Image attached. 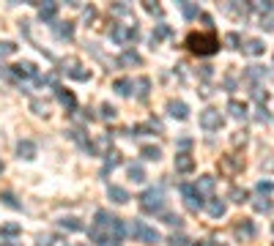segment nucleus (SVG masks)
Segmentation results:
<instances>
[{"label":"nucleus","instance_id":"obj_1","mask_svg":"<svg viewBox=\"0 0 274 246\" xmlns=\"http://www.w3.org/2000/svg\"><path fill=\"white\" fill-rule=\"evenodd\" d=\"M184 47L192 55H214L220 49V39H217L214 30H209V33H189L184 41Z\"/></svg>","mask_w":274,"mask_h":246},{"label":"nucleus","instance_id":"obj_2","mask_svg":"<svg viewBox=\"0 0 274 246\" xmlns=\"http://www.w3.org/2000/svg\"><path fill=\"white\" fill-rule=\"evenodd\" d=\"M140 208H143V213H162V208H165V194H162V189H145L143 194H140Z\"/></svg>","mask_w":274,"mask_h":246},{"label":"nucleus","instance_id":"obj_3","mask_svg":"<svg viewBox=\"0 0 274 246\" xmlns=\"http://www.w3.org/2000/svg\"><path fill=\"white\" fill-rule=\"evenodd\" d=\"M126 235L140 238V241H145V244H159V241H162V235L156 233L154 227H148L145 222H137V219H132V222L126 224Z\"/></svg>","mask_w":274,"mask_h":246},{"label":"nucleus","instance_id":"obj_4","mask_svg":"<svg viewBox=\"0 0 274 246\" xmlns=\"http://www.w3.org/2000/svg\"><path fill=\"white\" fill-rule=\"evenodd\" d=\"M88 238L93 241L96 246H121V238L113 233V230L101 227V224H91L88 227Z\"/></svg>","mask_w":274,"mask_h":246},{"label":"nucleus","instance_id":"obj_5","mask_svg":"<svg viewBox=\"0 0 274 246\" xmlns=\"http://www.w3.org/2000/svg\"><path fill=\"white\" fill-rule=\"evenodd\" d=\"M181 197H184V205L189 208V211H197V208H203V194L195 189V183H181Z\"/></svg>","mask_w":274,"mask_h":246},{"label":"nucleus","instance_id":"obj_6","mask_svg":"<svg viewBox=\"0 0 274 246\" xmlns=\"http://www.w3.org/2000/svg\"><path fill=\"white\" fill-rule=\"evenodd\" d=\"M110 39L115 44H132L137 39V28H132V25H113L110 28Z\"/></svg>","mask_w":274,"mask_h":246},{"label":"nucleus","instance_id":"obj_7","mask_svg":"<svg viewBox=\"0 0 274 246\" xmlns=\"http://www.w3.org/2000/svg\"><path fill=\"white\" fill-rule=\"evenodd\" d=\"M241 170H244V159H241V156H233V153H230V156L220 159V172H222V175L233 178L236 172H241Z\"/></svg>","mask_w":274,"mask_h":246},{"label":"nucleus","instance_id":"obj_8","mask_svg":"<svg viewBox=\"0 0 274 246\" xmlns=\"http://www.w3.org/2000/svg\"><path fill=\"white\" fill-rule=\"evenodd\" d=\"M200 126H203V129H209V131H217V129L222 126V115L209 107V110L200 112Z\"/></svg>","mask_w":274,"mask_h":246},{"label":"nucleus","instance_id":"obj_9","mask_svg":"<svg viewBox=\"0 0 274 246\" xmlns=\"http://www.w3.org/2000/svg\"><path fill=\"white\" fill-rule=\"evenodd\" d=\"M11 77H14V80H36V77H39V69H36L33 63H28V60H25V63L11 66Z\"/></svg>","mask_w":274,"mask_h":246},{"label":"nucleus","instance_id":"obj_10","mask_svg":"<svg viewBox=\"0 0 274 246\" xmlns=\"http://www.w3.org/2000/svg\"><path fill=\"white\" fill-rule=\"evenodd\" d=\"M63 71H66L69 77H74V80H80V82H85V80L91 77V71H85L83 66L77 63V60H66V63H63Z\"/></svg>","mask_w":274,"mask_h":246},{"label":"nucleus","instance_id":"obj_11","mask_svg":"<svg viewBox=\"0 0 274 246\" xmlns=\"http://www.w3.org/2000/svg\"><path fill=\"white\" fill-rule=\"evenodd\" d=\"M233 233H236L241 241H250L252 235H255V224H252L250 219H238L236 227H233Z\"/></svg>","mask_w":274,"mask_h":246},{"label":"nucleus","instance_id":"obj_12","mask_svg":"<svg viewBox=\"0 0 274 246\" xmlns=\"http://www.w3.org/2000/svg\"><path fill=\"white\" fill-rule=\"evenodd\" d=\"M69 137H72V140L77 142V145L83 148L85 153H91V156H96V145H93V142H91V140H88V137H85L80 129H72V131H69Z\"/></svg>","mask_w":274,"mask_h":246},{"label":"nucleus","instance_id":"obj_13","mask_svg":"<svg viewBox=\"0 0 274 246\" xmlns=\"http://www.w3.org/2000/svg\"><path fill=\"white\" fill-rule=\"evenodd\" d=\"M167 115H170V118H179V121H184V118L189 115V107H186L184 101L170 99V101H167Z\"/></svg>","mask_w":274,"mask_h":246},{"label":"nucleus","instance_id":"obj_14","mask_svg":"<svg viewBox=\"0 0 274 246\" xmlns=\"http://www.w3.org/2000/svg\"><path fill=\"white\" fill-rule=\"evenodd\" d=\"M17 156H19V159H25V162L36 159V142H33V140H19V145H17Z\"/></svg>","mask_w":274,"mask_h":246},{"label":"nucleus","instance_id":"obj_15","mask_svg":"<svg viewBox=\"0 0 274 246\" xmlns=\"http://www.w3.org/2000/svg\"><path fill=\"white\" fill-rule=\"evenodd\" d=\"M225 200H217V197H211V200H206V211H209V216H214V219H220V216H225Z\"/></svg>","mask_w":274,"mask_h":246},{"label":"nucleus","instance_id":"obj_16","mask_svg":"<svg viewBox=\"0 0 274 246\" xmlns=\"http://www.w3.org/2000/svg\"><path fill=\"white\" fill-rule=\"evenodd\" d=\"M195 170V159L189 153H176V172H192Z\"/></svg>","mask_w":274,"mask_h":246},{"label":"nucleus","instance_id":"obj_17","mask_svg":"<svg viewBox=\"0 0 274 246\" xmlns=\"http://www.w3.org/2000/svg\"><path fill=\"white\" fill-rule=\"evenodd\" d=\"M118 164H121V153L118 151H107V153H104V167H101V175H110Z\"/></svg>","mask_w":274,"mask_h":246},{"label":"nucleus","instance_id":"obj_18","mask_svg":"<svg viewBox=\"0 0 274 246\" xmlns=\"http://www.w3.org/2000/svg\"><path fill=\"white\" fill-rule=\"evenodd\" d=\"M113 90L118 96H132V90H135V82L129 80V77H118V80L113 82Z\"/></svg>","mask_w":274,"mask_h":246},{"label":"nucleus","instance_id":"obj_19","mask_svg":"<svg viewBox=\"0 0 274 246\" xmlns=\"http://www.w3.org/2000/svg\"><path fill=\"white\" fill-rule=\"evenodd\" d=\"M55 96H58V101L66 107V110H74V107H77V99H74L72 90H66V88H55Z\"/></svg>","mask_w":274,"mask_h":246},{"label":"nucleus","instance_id":"obj_20","mask_svg":"<svg viewBox=\"0 0 274 246\" xmlns=\"http://www.w3.org/2000/svg\"><path fill=\"white\" fill-rule=\"evenodd\" d=\"M55 36H58L60 41H72L74 39V25L72 22H58L55 25Z\"/></svg>","mask_w":274,"mask_h":246},{"label":"nucleus","instance_id":"obj_21","mask_svg":"<svg viewBox=\"0 0 274 246\" xmlns=\"http://www.w3.org/2000/svg\"><path fill=\"white\" fill-rule=\"evenodd\" d=\"M107 197L113 200V203H118V205L129 203V192H126V189H121V186H107Z\"/></svg>","mask_w":274,"mask_h":246},{"label":"nucleus","instance_id":"obj_22","mask_svg":"<svg viewBox=\"0 0 274 246\" xmlns=\"http://www.w3.org/2000/svg\"><path fill=\"white\" fill-rule=\"evenodd\" d=\"M148 88H151V80H148V77H140V80L135 82V96L140 101H145V99H148Z\"/></svg>","mask_w":274,"mask_h":246},{"label":"nucleus","instance_id":"obj_23","mask_svg":"<svg viewBox=\"0 0 274 246\" xmlns=\"http://www.w3.org/2000/svg\"><path fill=\"white\" fill-rule=\"evenodd\" d=\"M55 14H58V3H39V17H42L44 22L55 19Z\"/></svg>","mask_w":274,"mask_h":246},{"label":"nucleus","instance_id":"obj_24","mask_svg":"<svg viewBox=\"0 0 274 246\" xmlns=\"http://www.w3.org/2000/svg\"><path fill=\"white\" fill-rule=\"evenodd\" d=\"M58 224H60L63 230H69V233H80V230H85V224L80 222L77 216H66V219H60Z\"/></svg>","mask_w":274,"mask_h":246},{"label":"nucleus","instance_id":"obj_25","mask_svg":"<svg viewBox=\"0 0 274 246\" xmlns=\"http://www.w3.org/2000/svg\"><path fill=\"white\" fill-rule=\"evenodd\" d=\"M118 63H121V66H140V63H143V58H140L135 49H126V52L118 58Z\"/></svg>","mask_w":274,"mask_h":246},{"label":"nucleus","instance_id":"obj_26","mask_svg":"<svg viewBox=\"0 0 274 246\" xmlns=\"http://www.w3.org/2000/svg\"><path fill=\"white\" fill-rule=\"evenodd\" d=\"M195 189L200 194H211V189H214V178H211V175H200V178H197V183H195Z\"/></svg>","mask_w":274,"mask_h":246},{"label":"nucleus","instance_id":"obj_27","mask_svg":"<svg viewBox=\"0 0 274 246\" xmlns=\"http://www.w3.org/2000/svg\"><path fill=\"white\" fill-rule=\"evenodd\" d=\"M140 156L148 159V162H159V159H162V151H159L156 145H145L143 151H140Z\"/></svg>","mask_w":274,"mask_h":246},{"label":"nucleus","instance_id":"obj_28","mask_svg":"<svg viewBox=\"0 0 274 246\" xmlns=\"http://www.w3.org/2000/svg\"><path fill=\"white\" fill-rule=\"evenodd\" d=\"M228 110H230V115H233V118H238V121H241V118H247V107L241 104V101H236V99H233L230 104H228Z\"/></svg>","mask_w":274,"mask_h":246},{"label":"nucleus","instance_id":"obj_29","mask_svg":"<svg viewBox=\"0 0 274 246\" xmlns=\"http://www.w3.org/2000/svg\"><path fill=\"white\" fill-rule=\"evenodd\" d=\"M129 178L135 183L145 181V170H143V164H129Z\"/></svg>","mask_w":274,"mask_h":246},{"label":"nucleus","instance_id":"obj_30","mask_svg":"<svg viewBox=\"0 0 274 246\" xmlns=\"http://www.w3.org/2000/svg\"><path fill=\"white\" fill-rule=\"evenodd\" d=\"M0 200H3V205H8L11 211H19V208H22V203H19L11 192H3V194H0Z\"/></svg>","mask_w":274,"mask_h":246},{"label":"nucleus","instance_id":"obj_31","mask_svg":"<svg viewBox=\"0 0 274 246\" xmlns=\"http://www.w3.org/2000/svg\"><path fill=\"white\" fill-rule=\"evenodd\" d=\"M19 224L17 222H8V224H0V235H6V238H14V235H19Z\"/></svg>","mask_w":274,"mask_h":246},{"label":"nucleus","instance_id":"obj_32","mask_svg":"<svg viewBox=\"0 0 274 246\" xmlns=\"http://www.w3.org/2000/svg\"><path fill=\"white\" fill-rule=\"evenodd\" d=\"M181 11H184L186 19H197V17H200V8H197L195 3H181Z\"/></svg>","mask_w":274,"mask_h":246},{"label":"nucleus","instance_id":"obj_33","mask_svg":"<svg viewBox=\"0 0 274 246\" xmlns=\"http://www.w3.org/2000/svg\"><path fill=\"white\" fill-rule=\"evenodd\" d=\"M170 36V28L167 25H156V30H154V36H151V44H156V41H162V39H167Z\"/></svg>","mask_w":274,"mask_h":246},{"label":"nucleus","instance_id":"obj_34","mask_svg":"<svg viewBox=\"0 0 274 246\" xmlns=\"http://www.w3.org/2000/svg\"><path fill=\"white\" fill-rule=\"evenodd\" d=\"M14 52H17V44H14V41H0V58L14 55Z\"/></svg>","mask_w":274,"mask_h":246},{"label":"nucleus","instance_id":"obj_35","mask_svg":"<svg viewBox=\"0 0 274 246\" xmlns=\"http://www.w3.org/2000/svg\"><path fill=\"white\" fill-rule=\"evenodd\" d=\"M244 52H247V55H258V52H263V44H261L258 39H252V41H247Z\"/></svg>","mask_w":274,"mask_h":246},{"label":"nucleus","instance_id":"obj_36","mask_svg":"<svg viewBox=\"0 0 274 246\" xmlns=\"http://www.w3.org/2000/svg\"><path fill=\"white\" fill-rule=\"evenodd\" d=\"M113 14H121V17L132 19V6H126V3H113Z\"/></svg>","mask_w":274,"mask_h":246},{"label":"nucleus","instance_id":"obj_37","mask_svg":"<svg viewBox=\"0 0 274 246\" xmlns=\"http://www.w3.org/2000/svg\"><path fill=\"white\" fill-rule=\"evenodd\" d=\"M162 219H165V224H170V227H181V216L179 213H162Z\"/></svg>","mask_w":274,"mask_h":246},{"label":"nucleus","instance_id":"obj_38","mask_svg":"<svg viewBox=\"0 0 274 246\" xmlns=\"http://www.w3.org/2000/svg\"><path fill=\"white\" fill-rule=\"evenodd\" d=\"M230 200H233V203H247V192H244V189H236V186H233V189H230Z\"/></svg>","mask_w":274,"mask_h":246},{"label":"nucleus","instance_id":"obj_39","mask_svg":"<svg viewBox=\"0 0 274 246\" xmlns=\"http://www.w3.org/2000/svg\"><path fill=\"white\" fill-rule=\"evenodd\" d=\"M269 208H272V200H269V197H258V200H255V211H258V213L269 211Z\"/></svg>","mask_w":274,"mask_h":246},{"label":"nucleus","instance_id":"obj_40","mask_svg":"<svg viewBox=\"0 0 274 246\" xmlns=\"http://www.w3.org/2000/svg\"><path fill=\"white\" fill-rule=\"evenodd\" d=\"M258 192H261L263 197H266V194H272V192H274V183H272V181H261V183H258Z\"/></svg>","mask_w":274,"mask_h":246},{"label":"nucleus","instance_id":"obj_41","mask_svg":"<svg viewBox=\"0 0 274 246\" xmlns=\"http://www.w3.org/2000/svg\"><path fill=\"white\" fill-rule=\"evenodd\" d=\"M167 246H189V241H186L184 235H173V238L167 241Z\"/></svg>","mask_w":274,"mask_h":246},{"label":"nucleus","instance_id":"obj_42","mask_svg":"<svg viewBox=\"0 0 274 246\" xmlns=\"http://www.w3.org/2000/svg\"><path fill=\"white\" fill-rule=\"evenodd\" d=\"M143 8H145V11H148V14H151V17H162V8H159V6H156V3H145V6H143Z\"/></svg>","mask_w":274,"mask_h":246},{"label":"nucleus","instance_id":"obj_43","mask_svg":"<svg viewBox=\"0 0 274 246\" xmlns=\"http://www.w3.org/2000/svg\"><path fill=\"white\" fill-rule=\"evenodd\" d=\"M101 118H115V107L113 104H101Z\"/></svg>","mask_w":274,"mask_h":246},{"label":"nucleus","instance_id":"obj_44","mask_svg":"<svg viewBox=\"0 0 274 246\" xmlns=\"http://www.w3.org/2000/svg\"><path fill=\"white\" fill-rule=\"evenodd\" d=\"M228 44H230V47H238V44H241V39H238V33H228Z\"/></svg>","mask_w":274,"mask_h":246},{"label":"nucleus","instance_id":"obj_45","mask_svg":"<svg viewBox=\"0 0 274 246\" xmlns=\"http://www.w3.org/2000/svg\"><path fill=\"white\" fill-rule=\"evenodd\" d=\"M39 246H55V238L52 235H42V238H39Z\"/></svg>","mask_w":274,"mask_h":246},{"label":"nucleus","instance_id":"obj_46","mask_svg":"<svg viewBox=\"0 0 274 246\" xmlns=\"http://www.w3.org/2000/svg\"><path fill=\"white\" fill-rule=\"evenodd\" d=\"M252 8H255V11H272V3H252Z\"/></svg>","mask_w":274,"mask_h":246},{"label":"nucleus","instance_id":"obj_47","mask_svg":"<svg viewBox=\"0 0 274 246\" xmlns=\"http://www.w3.org/2000/svg\"><path fill=\"white\" fill-rule=\"evenodd\" d=\"M33 110H36V115H47V104H42V101H33Z\"/></svg>","mask_w":274,"mask_h":246},{"label":"nucleus","instance_id":"obj_48","mask_svg":"<svg viewBox=\"0 0 274 246\" xmlns=\"http://www.w3.org/2000/svg\"><path fill=\"white\" fill-rule=\"evenodd\" d=\"M258 121H269V112L263 110V107H261V110H258Z\"/></svg>","mask_w":274,"mask_h":246},{"label":"nucleus","instance_id":"obj_49","mask_svg":"<svg viewBox=\"0 0 274 246\" xmlns=\"http://www.w3.org/2000/svg\"><path fill=\"white\" fill-rule=\"evenodd\" d=\"M255 99H258V101H263V99H266V90H261V88H255Z\"/></svg>","mask_w":274,"mask_h":246},{"label":"nucleus","instance_id":"obj_50","mask_svg":"<svg viewBox=\"0 0 274 246\" xmlns=\"http://www.w3.org/2000/svg\"><path fill=\"white\" fill-rule=\"evenodd\" d=\"M0 246H17V244H14V241H3Z\"/></svg>","mask_w":274,"mask_h":246},{"label":"nucleus","instance_id":"obj_51","mask_svg":"<svg viewBox=\"0 0 274 246\" xmlns=\"http://www.w3.org/2000/svg\"><path fill=\"white\" fill-rule=\"evenodd\" d=\"M195 246H206V244H203V241H200V244H195Z\"/></svg>","mask_w":274,"mask_h":246},{"label":"nucleus","instance_id":"obj_52","mask_svg":"<svg viewBox=\"0 0 274 246\" xmlns=\"http://www.w3.org/2000/svg\"><path fill=\"white\" fill-rule=\"evenodd\" d=\"M72 246H83V244H72Z\"/></svg>","mask_w":274,"mask_h":246},{"label":"nucleus","instance_id":"obj_53","mask_svg":"<svg viewBox=\"0 0 274 246\" xmlns=\"http://www.w3.org/2000/svg\"><path fill=\"white\" fill-rule=\"evenodd\" d=\"M0 172H3V164H0Z\"/></svg>","mask_w":274,"mask_h":246}]
</instances>
